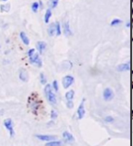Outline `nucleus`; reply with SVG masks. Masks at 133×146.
Wrapping results in <instances>:
<instances>
[{"mask_svg": "<svg viewBox=\"0 0 133 146\" xmlns=\"http://www.w3.org/2000/svg\"><path fill=\"white\" fill-rule=\"evenodd\" d=\"M44 92L48 101L50 104H52V105H56L57 98H56V95L52 92V88H51L50 84H46V87L44 89Z\"/></svg>", "mask_w": 133, "mask_h": 146, "instance_id": "obj_1", "label": "nucleus"}, {"mask_svg": "<svg viewBox=\"0 0 133 146\" xmlns=\"http://www.w3.org/2000/svg\"><path fill=\"white\" fill-rule=\"evenodd\" d=\"M29 62L31 64H35L38 68L42 67V60L39 58V54L38 53H34V55L31 57H29Z\"/></svg>", "mask_w": 133, "mask_h": 146, "instance_id": "obj_2", "label": "nucleus"}, {"mask_svg": "<svg viewBox=\"0 0 133 146\" xmlns=\"http://www.w3.org/2000/svg\"><path fill=\"white\" fill-rule=\"evenodd\" d=\"M74 82V78L70 75L65 76V77L62 79V84H63L64 89H68L73 84Z\"/></svg>", "mask_w": 133, "mask_h": 146, "instance_id": "obj_3", "label": "nucleus"}, {"mask_svg": "<svg viewBox=\"0 0 133 146\" xmlns=\"http://www.w3.org/2000/svg\"><path fill=\"white\" fill-rule=\"evenodd\" d=\"M4 126L6 127V129L9 132L10 136L13 137L14 134H15V132H14L13 129V122H12L11 119H6L4 121Z\"/></svg>", "mask_w": 133, "mask_h": 146, "instance_id": "obj_4", "label": "nucleus"}, {"mask_svg": "<svg viewBox=\"0 0 133 146\" xmlns=\"http://www.w3.org/2000/svg\"><path fill=\"white\" fill-rule=\"evenodd\" d=\"M103 98L106 101H109L114 98V92L113 90L109 88H106L103 91Z\"/></svg>", "mask_w": 133, "mask_h": 146, "instance_id": "obj_5", "label": "nucleus"}, {"mask_svg": "<svg viewBox=\"0 0 133 146\" xmlns=\"http://www.w3.org/2000/svg\"><path fill=\"white\" fill-rule=\"evenodd\" d=\"M84 103H85V99H83L82 101H81L80 105L77 108V116H79V119L81 120L84 118L85 116V108H84Z\"/></svg>", "mask_w": 133, "mask_h": 146, "instance_id": "obj_6", "label": "nucleus"}, {"mask_svg": "<svg viewBox=\"0 0 133 146\" xmlns=\"http://www.w3.org/2000/svg\"><path fill=\"white\" fill-rule=\"evenodd\" d=\"M36 137L37 139H39L40 141H45V142H50V141H54L58 138L56 135H41V134L36 135Z\"/></svg>", "mask_w": 133, "mask_h": 146, "instance_id": "obj_7", "label": "nucleus"}, {"mask_svg": "<svg viewBox=\"0 0 133 146\" xmlns=\"http://www.w3.org/2000/svg\"><path fill=\"white\" fill-rule=\"evenodd\" d=\"M19 79H21L22 81H24V82H27V81H28V73H27V71L26 70V69H20Z\"/></svg>", "mask_w": 133, "mask_h": 146, "instance_id": "obj_8", "label": "nucleus"}, {"mask_svg": "<svg viewBox=\"0 0 133 146\" xmlns=\"http://www.w3.org/2000/svg\"><path fill=\"white\" fill-rule=\"evenodd\" d=\"M63 138L67 142H74V140H75L74 137H73V135H72L70 133H68V132H64L63 133Z\"/></svg>", "mask_w": 133, "mask_h": 146, "instance_id": "obj_9", "label": "nucleus"}, {"mask_svg": "<svg viewBox=\"0 0 133 146\" xmlns=\"http://www.w3.org/2000/svg\"><path fill=\"white\" fill-rule=\"evenodd\" d=\"M46 44L44 41H38V42H37V50H38L39 54H43L44 50L46 49Z\"/></svg>", "mask_w": 133, "mask_h": 146, "instance_id": "obj_10", "label": "nucleus"}, {"mask_svg": "<svg viewBox=\"0 0 133 146\" xmlns=\"http://www.w3.org/2000/svg\"><path fill=\"white\" fill-rule=\"evenodd\" d=\"M129 63H123V64H120L117 67V70L118 71H128L129 70Z\"/></svg>", "mask_w": 133, "mask_h": 146, "instance_id": "obj_11", "label": "nucleus"}, {"mask_svg": "<svg viewBox=\"0 0 133 146\" xmlns=\"http://www.w3.org/2000/svg\"><path fill=\"white\" fill-rule=\"evenodd\" d=\"M20 39H21L22 42H23L25 45H27H27H29V39H28V38L27 36V35H26L25 32L20 33Z\"/></svg>", "mask_w": 133, "mask_h": 146, "instance_id": "obj_12", "label": "nucleus"}, {"mask_svg": "<svg viewBox=\"0 0 133 146\" xmlns=\"http://www.w3.org/2000/svg\"><path fill=\"white\" fill-rule=\"evenodd\" d=\"M62 142L60 141H50V142H48L46 143L45 146H62Z\"/></svg>", "mask_w": 133, "mask_h": 146, "instance_id": "obj_13", "label": "nucleus"}, {"mask_svg": "<svg viewBox=\"0 0 133 146\" xmlns=\"http://www.w3.org/2000/svg\"><path fill=\"white\" fill-rule=\"evenodd\" d=\"M64 33H65L66 36H70V35L72 34L71 31H70L69 24H68V22H66V23L64 24Z\"/></svg>", "mask_w": 133, "mask_h": 146, "instance_id": "obj_14", "label": "nucleus"}, {"mask_svg": "<svg viewBox=\"0 0 133 146\" xmlns=\"http://www.w3.org/2000/svg\"><path fill=\"white\" fill-rule=\"evenodd\" d=\"M48 35L50 36H53L54 35H56V27H55L54 24H52V25L49 26V27H48Z\"/></svg>", "mask_w": 133, "mask_h": 146, "instance_id": "obj_15", "label": "nucleus"}, {"mask_svg": "<svg viewBox=\"0 0 133 146\" xmlns=\"http://www.w3.org/2000/svg\"><path fill=\"white\" fill-rule=\"evenodd\" d=\"M74 95H75V92H74L73 90H68V92L66 93V99H67V100H72L74 98Z\"/></svg>", "mask_w": 133, "mask_h": 146, "instance_id": "obj_16", "label": "nucleus"}, {"mask_svg": "<svg viewBox=\"0 0 133 146\" xmlns=\"http://www.w3.org/2000/svg\"><path fill=\"white\" fill-rule=\"evenodd\" d=\"M52 15V12H51V9H46V14H45V17H44V20L46 23H48L49 19H50V17Z\"/></svg>", "mask_w": 133, "mask_h": 146, "instance_id": "obj_17", "label": "nucleus"}, {"mask_svg": "<svg viewBox=\"0 0 133 146\" xmlns=\"http://www.w3.org/2000/svg\"><path fill=\"white\" fill-rule=\"evenodd\" d=\"M55 27H56V35H57V36H60V34H61L60 24L58 23V22H56V24H55Z\"/></svg>", "mask_w": 133, "mask_h": 146, "instance_id": "obj_18", "label": "nucleus"}, {"mask_svg": "<svg viewBox=\"0 0 133 146\" xmlns=\"http://www.w3.org/2000/svg\"><path fill=\"white\" fill-rule=\"evenodd\" d=\"M39 79H40L41 84L46 85V77H45V74H44L43 72L40 73V75H39Z\"/></svg>", "mask_w": 133, "mask_h": 146, "instance_id": "obj_19", "label": "nucleus"}, {"mask_svg": "<svg viewBox=\"0 0 133 146\" xmlns=\"http://www.w3.org/2000/svg\"><path fill=\"white\" fill-rule=\"evenodd\" d=\"M38 8H39V4L37 2H34L32 4V6H31V8H32L33 12H35V13L38 10Z\"/></svg>", "mask_w": 133, "mask_h": 146, "instance_id": "obj_20", "label": "nucleus"}, {"mask_svg": "<svg viewBox=\"0 0 133 146\" xmlns=\"http://www.w3.org/2000/svg\"><path fill=\"white\" fill-rule=\"evenodd\" d=\"M58 4V0H50V2H49V6L51 8H55Z\"/></svg>", "mask_w": 133, "mask_h": 146, "instance_id": "obj_21", "label": "nucleus"}, {"mask_svg": "<svg viewBox=\"0 0 133 146\" xmlns=\"http://www.w3.org/2000/svg\"><path fill=\"white\" fill-rule=\"evenodd\" d=\"M121 23V20L120 19H118V18H115V19H113L111 21V23H110V26L111 27H115V26L119 25V24Z\"/></svg>", "mask_w": 133, "mask_h": 146, "instance_id": "obj_22", "label": "nucleus"}, {"mask_svg": "<svg viewBox=\"0 0 133 146\" xmlns=\"http://www.w3.org/2000/svg\"><path fill=\"white\" fill-rule=\"evenodd\" d=\"M50 117H51V119H52V120L57 119V117H58V113H57L56 111H54V110H52V111H51Z\"/></svg>", "mask_w": 133, "mask_h": 146, "instance_id": "obj_23", "label": "nucleus"}, {"mask_svg": "<svg viewBox=\"0 0 133 146\" xmlns=\"http://www.w3.org/2000/svg\"><path fill=\"white\" fill-rule=\"evenodd\" d=\"M52 86H53V89H54L55 91H58V83L57 81H54L52 83Z\"/></svg>", "mask_w": 133, "mask_h": 146, "instance_id": "obj_24", "label": "nucleus"}, {"mask_svg": "<svg viewBox=\"0 0 133 146\" xmlns=\"http://www.w3.org/2000/svg\"><path fill=\"white\" fill-rule=\"evenodd\" d=\"M9 8H10V6L8 4L1 6V10H2V11H8V9H9Z\"/></svg>", "mask_w": 133, "mask_h": 146, "instance_id": "obj_25", "label": "nucleus"}, {"mask_svg": "<svg viewBox=\"0 0 133 146\" xmlns=\"http://www.w3.org/2000/svg\"><path fill=\"white\" fill-rule=\"evenodd\" d=\"M35 52H36L35 48H31V49H29L28 51H27V56H28V58H29V57H31V56H33Z\"/></svg>", "mask_w": 133, "mask_h": 146, "instance_id": "obj_26", "label": "nucleus"}, {"mask_svg": "<svg viewBox=\"0 0 133 146\" xmlns=\"http://www.w3.org/2000/svg\"><path fill=\"white\" fill-rule=\"evenodd\" d=\"M73 101L72 100H68V102H67V107L68 108V109H72L73 108Z\"/></svg>", "mask_w": 133, "mask_h": 146, "instance_id": "obj_27", "label": "nucleus"}, {"mask_svg": "<svg viewBox=\"0 0 133 146\" xmlns=\"http://www.w3.org/2000/svg\"><path fill=\"white\" fill-rule=\"evenodd\" d=\"M104 121H107V122H111V121H113V118H112L111 116H107L104 119Z\"/></svg>", "mask_w": 133, "mask_h": 146, "instance_id": "obj_28", "label": "nucleus"}, {"mask_svg": "<svg viewBox=\"0 0 133 146\" xmlns=\"http://www.w3.org/2000/svg\"><path fill=\"white\" fill-rule=\"evenodd\" d=\"M130 27V23H129V22H128L127 23V27Z\"/></svg>", "mask_w": 133, "mask_h": 146, "instance_id": "obj_29", "label": "nucleus"}, {"mask_svg": "<svg viewBox=\"0 0 133 146\" xmlns=\"http://www.w3.org/2000/svg\"><path fill=\"white\" fill-rule=\"evenodd\" d=\"M2 1H7V0H2Z\"/></svg>", "mask_w": 133, "mask_h": 146, "instance_id": "obj_30", "label": "nucleus"}]
</instances>
